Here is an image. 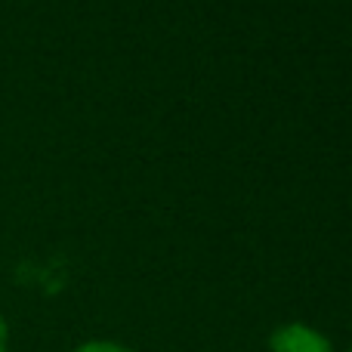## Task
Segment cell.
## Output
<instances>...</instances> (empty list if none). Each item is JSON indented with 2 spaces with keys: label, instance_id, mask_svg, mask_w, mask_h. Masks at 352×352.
Returning <instances> with one entry per match:
<instances>
[{
  "label": "cell",
  "instance_id": "obj_1",
  "mask_svg": "<svg viewBox=\"0 0 352 352\" xmlns=\"http://www.w3.org/2000/svg\"><path fill=\"white\" fill-rule=\"evenodd\" d=\"M269 352H334V346H331V340L322 331L309 328V324L291 322L272 331Z\"/></svg>",
  "mask_w": 352,
  "mask_h": 352
},
{
  "label": "cell",
  "instance_id": "obj_2",
  "mask_svg": "<svg viewBox=\"0 0 352 352\" xmlns=\"http://www.w3.org/2000/svg\"><path fill=\"white\" fill-rule=\"evenodd\" d=\"M72 352H133V349L121 346V343H111V340H90V343H80V346Z\"/></svg>",
  "mask_w": 352,
  "mask_h": 352
},
{
  "label": "cell",
  "instance_id": "obj_3",
  "mask_svg": "<svg viewBox=\"0 0 352 352\" xmlns=\"http://www.w3.org/2000/svg\"><path fill=\"white\" fill-rule=\"evenodd\" d=\"M6 346H10V328H6L3 316H0V352H6Z\"/></svg>",
  "mask_w": 352,
  "mask_h": 352
}]
</instances>
